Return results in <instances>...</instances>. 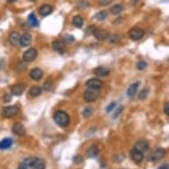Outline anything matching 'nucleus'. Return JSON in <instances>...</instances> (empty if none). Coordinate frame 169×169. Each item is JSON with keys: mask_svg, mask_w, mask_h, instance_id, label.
I'll list each match as a JSON object with an SVG mask.
<instances>
[{"mask_svg": "<svg viewBox=\"0 0 169 169\" xmlns=\"http://www.w3.org/2000/svg\"><path fill=\"white\" fill-rule=\"evenodd\" d=\"M53 120L58 126L61 128H66L70 123V117L64 111H58L54 113Z\"/></svg>", "mask_w": 169, "mask_h": 169, "instance_id": "1", "label": "nucleus"}, {"mask_svg": "<svg viewBox=\"0 0 169 169\" xmlns=\"http://www.w3.org/2000/svg\"><path fill=\"white\" fill-rule=\"evenodd\" d=\"M99 89H91V88H89L87 89L84 94H83V98L86 102L88 103H91V102H94L96 101L98 97H99Z\"/></svg>", "mask_w": 169, "mask_h": 169, "instance_id": "2", "label": "nucleus"}, {"mask_svg": "<svg viewBox=\"0 0 169 169\" xmlns=\"http://www.w3.org/2000/svg\"><path fill=\"white\" fill-rule=\"evenodd\" d=\"M20 112V109L17 105H10L6 106L2 111V116L4 118H13L17 115Z\"/></svg>", "mask_w": 169, "mask_h": 169, "instance_id": "3", "label": "nucleus"}, {"mask_svg": "<svg viewBox=\"0 0 169 169\" xmlns=\"http://www.w3.org/2000/svg\"><path fill=\"white\" fill-rule=\"evenodd\" d=\"M145 36V31L140 28H133L129 33V38L133 41H138L143 38Z\"/></svg>", "mask_w": 169, "mask_h": 169, "instance_id": "4", "label": "nucleus"}, {"mask_svg": "<svg viewBox=\"0 0 169 169\" xmlns=\"http://www.w3.org/2000/svg\"><path fill=\"white\" fill-rule=\"evenodd\" d=\"M165 154H166V151L164 149L158 148L149 155L148 160L150 161H152V162H156V161L160 160L161 159L165 156Z\"/></svg>", "mask_w": 169, "mask_h": 169, "instance_id": "5", "label": "nucleus"}, {"mask_svg": "<svg viewBox=\"0 0 169 169\" xmlns=\"http://www.w3.org/2000/svg\"><path fill=\"white\" fill-rule=\"evenodd\" d=\"M37 55H38V52H37V51L36 49H28L23 53L22 58H23V60H24L25 62H31V61H34L37 58Z\"/></svg>", "mask_w": 169, "mask_h": 169, "instance_id": "6", "label": "nucleus"}, {"mask_svg": "<svg viewBox=\"0 0 169 169\" xmlns=\"http://www.w3.org/2000/svg\"><path fill=\"white\" fill-rule=\"evenodd\" d=\"M130 157L133 160V161L136 162V163H141L145 159L144 152L138 151V150L135 149V148L130 151Z\"/></svg>", "mask_w": 169, "mask_h": 169, "instance_id": "7", "label": "nucleus"}, {"mask_svg": "<svg viewBox=\"0 0 169 169\" xmlns=\"http://www.w3.org/2000/svg\"><path fill=\"white\" fill-rule=\"evenodd\" d=\"M26 89V85L24 83H17L11 87V92L15 96H21L23 94Z\"/></svg>", "mask_w": 169, "mask_h": 169, "instance_id": "8", "label": "nucleus"}, {"mask_svg": "<svg viewBox=\"0 0 169 169\" xmlns=\"http://www.w3.org/2000/svg\"><path fill=\"white\" fill-rule=\"evenodd\" d=\"M103 81L99 79H89L86 81V86L91 89H99L103 86Z\"/></svg>", "mask_w": 169, "mask_h": 169, "instance_id": "9", "label": "nucleus"}, {"mask_svg": "<svg viewBox=\"0 0 169 169\" xmlns=\"http://www.w3.org/2000/svg\"><path fill=\"white\" fill-rule=\"evenodd\" d=\"M13 133L14 135L19 136V137H21V136H24L26 134V129H25L24 126L21 123L17 122L13 126Z\"/></svg>", "mask_w": 169, "mask_h": 169, "instance_id": "10", "label": "nucleus"}, {"mask_svg": "<svg viewBox=\"0 0 169 169\" xmlns=\"http://www.w3.org/2000/svg\"><path fill=\"white\" fill-rule=\"evenodd\" d=\"M149 148H150V145L146 140H139L135 145V149H137L142 152H147L149 150Z\"/></svg>", "mask_w": 169, "mask_h": 169, "instance_id": "11", "label": "nucleus"}, {"mask_svg": "<svg viewBox=\"0 0 169 169\" xmlns=\"http://www.w3.org/2000/svg\"><path fill=\"white\" fill-rule=\"evenodd\" d=\"M32 42V36L28 33H25L20 37V44L23 47L28 46Z\"/></svg>", "mask_w": 169, "mask_h": 169, "instance_id": "12", "label": "nucleus"}, {"mask_svg": "<svg viewBox=\"0 0 169 169\" xmlns=\"http://www.w3.org/2000/svg\"><path fill=\"white\" fill-rule=\"evenodd\" d=\"M52 48L53 50L59 53V54H63L66 51V46H65V43L61 41H54L52 43Z\"/></svg>", "mask_w": 169, "mask_h": 169, "instance_id": "13", "label": "nucleus"}, {"mask_svg": "<svg viewBox=\"0 0 169 169\" xmlns=\"http://www.w3.org/2000/svg\"><path fill=\"white\" fill-rule=\"evenodd\" d=\"M43 71L41 70L40 68H38V67L33 68V69L30 70V72H29V75H30L31 79L34 81L41 80L42 77H43Z\"/></svg>", "mask_w": 169, "mask_h": 169, "instance_id": "14", "label": "nucleus"}, {"mask_svg": "<svg viewBox=\"0 0 169 169\" xmlns=\"http://www.w3.org/2000/svg\"><path fill=\"white\" fill-rule=\"evenodd\" d=\"M97 40L99 41H104L107 38H109V33L107 32L106 30H104V29H96V31L93 35Z\"/></svg>", "mask_w": 169, "mask_h": 169, "instance_id": "15", "label": "nucleus"}, {"mask_svg": "<svg viewBox=\"0 0 169 169\" xmlns=\"http://www.w3.org/2000/svg\"><path fill=\"white\" fill-rule=\"evenodd\" d=\"M20 37H21V35L19 34V32L13 31L9 35V42L11 43L12 45L17 46L20 44Z\"/></svg>", "mask_w": 169, "mask_h": 169, "instance_id": "16", "label": "nucleus"}, {"mask_svg": "<svg viewBox=\"0 0 169 169\" xmlns=\"http://www.w3.org/2000/svg\"><path fill=\"white\" fill-rule=\"evenodd\" d=\"M140 85V82L139 81H137V82H134L132 83L128 89V92H127V95L128 97H130V98H133L135 97L136 93H137V89H138V87Z\"/></svg>", "mask_w": 169, "mask_h": 169, "instance_id": "17", "label": "nucleus"}, {"mask_svg": "<svg viewBox=\"0 0 169 169\" xmlns=\"http://www.w3.org/2000/svg\"><path fill=\"white\" fill-rule=\"evenodd\" d=\"M94 73L98 77H105L110 73V70L104 66H98L94 69Z\"/></svg>", "mask_w": 169, "mask_h": 169, "instance_id": "18", "label": "nucleus"}, {"mask_svg": "<svg viewBox=\"0 0 169 169\" xmlns=\"http://www.w3.org/2000/svg\"><path fill=\"white\" fill-rule=\"evenodd\" d=\"M31 169H45V161L39 158H34Z\"/></svg>", "mask_w": 169, "mask_h": 169, "instance_id": "19", "label": "nucleus"}, {"mask_svg": "<svg viewBox=\"0 0 169 169\" xmlns=\"http://www.w3.org/2000/svg\"><path fill=\"white\" fill-rule=\"evenodd\" d=\"M53 11V8L50 5H43L39 8V13L42 16H47L49 14H51Z\"/></svg>", "mask_w": 169, "mask_h": 169, "instance_id": "20", "label": "nucleus"}, {"mask_svg": "<svg viewBox=\"0 0 169 169\" xmlns=\"http://www.w3.org/2000/svg\"><path fill=\"white\" fill-rule=\"evenodd\" d=\"M13 139L12 138H5L0 141V150H6L13 145Z\"/></svg>", "mask_w": 169, "mask_h": 169, "instance_id": "21", "label": "nucleus"}, {"mask_svg": "<svg viewBox=\"0 0 169 169\" xmlns=\"http://www.w3.org/2000/svg\"><path fill=\"white\" fill-rule=\"evenodd\" d=\"M99 153V151H98V148L95 145H92L90 146L89 149L87 150V155L89 158H96L97 155Z\"/></svg>", "mask_w": 169, "mask_h": 169, "instance_id": "22", "label": "nucleus"}, {"mask_svg": "<svg viewBox=\"0 0 169 169\" xmlns=\"http://www.w3.org/2000/svg\"><path fill=\"white\" fill-rule=\"evenodd\" d=\"M29 94L33 97H38L42 94V89L38 86H33L31 87V89H29Z\"/></svg>", "mask_w": 169, "mask_h": 169, "instance_id": "23", "label": "nucleus"}, {"mask_svg": "<svg viewBox=\"0 0 169 169\" xmlns=\"http://www.w3.org/2000/svg\"><path fill=\"white\" fill-rule=\"evenodd\" d=\"M122 11H123V6H122V5H120V4L114 5V6H112L111 9H110V12L112 13V14H113V15L120 14Z\"/></svg>", "mask_w": 169, "mask_h": 169, "instance_id": "24", "label": "nucleus"}, {"mask_svg": "<svg viewBox=\"0 0 169 169\" xmlns=\"http://www.w3.org/2000/svg\"><path fill=\"white\" fill-rule=\"evenodd\" d=\"M73 25L74 27L80 28L82 27V25H83V19L81 16H79V15L74 16L73 17Z\"/></svg>", "mask_w": 169, "mask_h": 169, "instance_id": "25", "label": "nucleus"}, {"mask_svg": "<svg viewBox=\"0 0 169 169\" xmlns=\"http://www.w3.org/2000/svg\"><path fill=\"white\" fill-rule=\"evenodd\" d=\"M93 113H94L93 108L90 107V106H88V107L84 108V110L82 111V115H83V117H84L85 119H89V117L92 116Z\"/></svg>", "mask_w": 169, "mask_h": 169, "instance_id": "26", "label": "nucleus"}, {"mask_svg": "<svg viewBox=\"0 0 169 169\" xmlns=\"http://www.w3.org/2000/svg\"><path fill=\"white\" fill-rule=\"evenodd\" d=\"M28 23L31 25L32 27H37L38 26L37 18L36 17V15L34 13H30L28 18Z\"/></svg>", "mask_w": 169, "mask_h": 169, "instance_id": "27", "label": "nucleus"}, {"mask_svg": "<svg viewBox=\"0 0 169 169\" xmlns=\"http://www.w3.org/2000/svg\"><path fill=\"white\" fill-rule=\"evenodd\" d=\"M53 87H54V83H53L52 81L51 80L46 81L43 84V89L45 91H51V89H53Z\"/></svg>", "mask_w": 169, "mask_h": 169, "instance_id": "28", "label": "nucleus"}, {"mask_svg": "<svg viewBox=\"0 0 169 169\" xmlns=\"http://www.w3.org/2000/svg\"><path fill=\"white\" fill-rule=\"evenodd\" d=\"M95 17H96V19H97V21H103V20H105V18L107 17V12L105 11V10L100 11L99 13H97Z\"/></svg>", "mask_w": 169, "mask_h": 169, "instance_id": "29", "label": "nucleus"}, {"mask_svg": "<svg viewBox=\"0 0 169 169\" xmlns=\"http://www.w3.org/2000/svg\"><path fill=\"white\" fill-rule=\"evenodd\" d=\"M74 42V37L71 35H65L63 37V43H72Z\"/></svg>", "mask_w": 169, "mask_h": 169, "instance_id": "30", "label": "nucleus"}, {"mask_svg": "<svg viewBox=\"0 0 169 169\" xmlns=\"http://www.w3.org/2000/svg\"><path fill=\"white\" fill-rule=\"evenodd\" d=\"M89 6V3L86 0H80L77 3V8L78 9H84L87 8V6Z\"/></svg>", "mask_w": 169, "mask_h": 169, "instance_id": "31", "label": "nucleus"}, {"mask_svg": "<svg viewBox=\"0 0 169 169\" xmlns=\"http://www.w3.org/2000/svg\"><path fill=\"white\" fill-rule=\"evenodd\" d=\"M97 29V27L96 26H89L87 28H86V35L87 36H93L94 33Z\"/></svg>", "mask_w": 169, "mask_h": 169, "instance_id": "32", "label": "nucleus"}, {"mask_svg": "<svg viewBox=\"0 0 169 169\" xmlns=\"http://www.w3.org/2000/svg\"><path fill=\"white\" fill-rule=\"evenodd\" d=\"M148 93H149V89H143V90L140 92V94H139V99H141V100L145 99V98L147 97V96H148Z\"/></svg>", "mask_w": 169, "mask_h": 169, "instance_id": "33", "label": "nucleus"}, {"mask_svg": "<svg viewBox=\"0 0 169 169\" xmlns=\"http://www.w3.org/2000/svg\"><path fill=\"white\" fill-rule=\"evenodd\" d=\"M147 66V63L145 61H139L137 64V67L138 70H145Z\"/></svg>", "mask_w": 169, "mask_h": 169, "instance_id": "34", "label": "nucleus"}, {"mask_svg": "<svg viewBox=\"0 0 169 169\" xmlns=\"http://www.w3.org/2000/svg\"><path fill=\"white\" fill-rule=\"evenodd\" d=\"M73 161L74 164L78 165V164H81V163L83 161V159H82V157L80 156V155H75V156L73 157Z\"/></svg>", "mask_w": 169, "mask_h": 169, "instance_id": "35", "label": "nucleus"}, {"mask_svg": "<svg viewBox=\"0 0 169 169\" xmlns=\"http://www.w3.org/2000/svg\"><path fill=\"white\" fill-rule=\"evenodd\" d=\"M115 106H116V102H112L110 105L107 106V108H106V112H107V113H111L113 109L115 108Z\"/></svg>", "mask_w": 169, "mask_h": 169, "instance_id": "36", "label": "nucleus"}, {"mask_svg": "<svg viewBox=\"0 0 169 169\" xmlns=\"http://www.w3.org/2000/svg\"><path fill=\"white\" fill-rule=\"evenodd\" d=\"M118 41H119V36H118V35H113V36H112L111 39H110V42L113 43H117Z\"/></svg>", "mask_w": 169, "mask_h": 169, "instance_id": "37", "label": "nucleus"}, {"mask_svg": "<svg viewBox=\"0 0 169 169\" xmlns=\"http://www.w3.org/2000/svg\"><path fill=\"white\" fill-rule=\"evenodd\" d=\"M111 2H113V0H99V4L102 6H106L109 5Z\"/></svg>", "mask_w": 169, "mask_h": 169, "instance_id": "38", "label": "nucleus"}, {"mask_svg": "<svg viewBox=\"0 0 169 169\" xmlns=\"http://www.w3.org/2000/svg\"><path fill=\"white\" fill-rule=\"evenodd\" d=\"M3 98H4V102H6V103H7V102H10V101L12 100V97H11V95H8V94L5 95Z\"/></svg>", "mask_w": 169, "mask_h": 169, "instance_id": "39", "label": "nucleus"}, {"mask_svg": "<svg viewBox=\"0 0 169 169\" xmlns=\"http://www.w3.org/2000/svg\"><path fill=\"white\" fill-rule=\"evenodd\" d=\"M164 112L168 116L169 115V104L168 103H166V105L164 106Z\"/></svg>", "mask_w": 169, "mask_h": 169, "instance_id": "40", "label": "nucleus"}, {"mask_svg": "<svg viewBox=\"0 0 169 169\" xmlns=\"http://www.w3.org/2000/svg\"><path fill=\"white\" fill-rule=\"evenodd\" d=\"M122 109H123V107H122V106H121V107H120V108L117 110V112L115 113V114L113 115V118H116V117H118V116L120 115V113L122 112Z\"/></svg>", "mask_w": 169, "mask_h": 169, "instance_id": "41", "label": "nucleus"}, {"mask_svg": "<svg viewBox=\"0 0 169 169\" xmlns=\"http://www.w3.org/2000/svg\"><path fill=\"white\" fill-rule=\"evenodd\" d=\"M160 169H168V167H167V165H164Z\"/></svg>", "mask_w": 169, "mask_h": 169, "instance_id": "42", "label": "nucleus"}, {"mask_svg": "<svg viewBox=\"0 0 169 169\" xmlns=\"http://www.w3.org/2000/svg\"><path fill=\"white\" fill-rule=\"evenodd\" d=\"M8 1L10 3H14V2H16L17 0H8Z\"/></svg>", "mask_w": 169, "mask_h": 169, "instance_id": "43", "label": "nucleus"}, {"mask_svg": "<svg viewBox=\"0 0 169 169\" xmlns=\"http://www.w3.org/2000/svg\"><path fill=\"white\" fill-rule=\"evenodd\" d=\"M28 1H30V2H36V0H28Z\"/></svg>", "mask_w": 169, "mask_h": 169, "instance_id": "44", "label": "nucleus"}]
</instances>
